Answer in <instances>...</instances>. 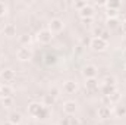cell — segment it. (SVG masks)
Segmentation results:
<instances>
[{"label":"cell","instance_id":"20","mask_svg":"<svg viewBox=\"0 0 126 125\" xmlns=\"http://www.w3.org/2000/svg\"><path fill=\"white\" fill-rule=\"evenodd\" d=\"M103 83H104V85H113V87H116V78L113 75H107Z\"/></svg>","mask_w":126,"mask_h":125},{"label":"cell","instance_id":"29","mask_svg":"<svg viewBox=\"0 0 126 125\" xmlns=\"http://www.w3.org/2000/svg\"><path fill=\"white\" fill-rule=\"evenodd\" d=\"M6 12H7V6H6L3 1H0V16H4Z\"/></svg>","mask_w":126,"mask_h":125},{"label":"cell","instance_id":"2","mask_svg":"<svg viewBox=\"0 0 126 125\" xmlns=\"http://www.w3.org/2000/svg\"><path fill=\"white\" fill-rule=\"evenodd\" d=\"M109 46V41L103 40L101 37H93L91 38V43H90V47L94 50V52H103L106 50Z\"/></svg>","mask_w":126,"mask_h":125},{"label":"cell","instance_id":"38","mask_svg":"<svg viewBox=\"0 0 126 125\" xmlns=\"http://www.w3.org/2000/svg\"><path fill=\"white\" fill-rule=\"evenodd\" d=\"M1 99H3V96H1V90H0V100H1Z\"/></svg>","mask_w":126,"mask_h":125},{"label":"cell","instance_id":"39","mask_svg":"<svg viewBox=\"0 0 126 125\" xmlns=\"http://www.w3.org/2000/svg\"><path fill=\"white\" fill-rule=\"evenodd\" d=\"M21 125H22V124H21Z\"/></svg>","mask_w":126,"mask_h":125},{"label":"cell","instance_id":"9","mask_svg":"<svg viewBox=\"0 0 126 125\" xmlns=\"http://www.w3.org/2000/svg\"><path fill=\"white\" fill-rule=\"evenodd\" d=\"M97 115L100 119H109L111 116V109L109 106H100L97 109Z\"/></svg>","mask_w":126,"mask_h":125},{"label":"cell","instance_id":"22","mask_svg":"<svg viewBox=\"0 0 126 125\" xmlns=\"http://www.w3.org/2000/svg\"><path fill=\"white\" fill-rule=\"evenodd\" d=\"M114 90H117V88H116V87H113V85H103V88H101V91H103L104 96H110Z\"/></svg>","mask_w":126,"mask_h":125},{"label":"cell","instance_id":"35","mask_svg":"<svg viewBox=\"0 0 126 125\" xmlns=\"http://www.w3.org/2000/svg\"><path fill=\"white\" fill-rule=\"evenodd\" d=\"M60 125H70V124H69V118H64V119H62Z\"/></svg>","mask_w":126,"mask_h":125},{"label":"cell","instance_id":"5","mask_svg":"<svg viewBox=\"0 0 126 125\" xmlns=\"http://www.w3.org/2000/svg\"><path fill=\"white\" fill-rule=\"evenodd\" d=\"M64 28V22H63L60 18H53L50 22H48V30L51 32H60Z\"/></svg>","mask_w":126,"mask_h":125},{"label":"cell","instance_id":"16","mask_svg":"<svg viewBox=\"0 0 126 125\" xmlns=\"http://www.w3.org/2000/svg\"><path fill=\"white\" fill-rule=\"evenodd\" d=\"M56 103V97H53L51 94H46L44 97H43V104L46 106V107H48V106H53Z\"/></svg>","mask_w":126,"mask_h":125},{"label":"cell","instance_id":"1","mask_svg":"<svg viewBox=\"0 0 126 125\" xmlns=\"http://www.w3.org/2000/svg\"><path fill=\"white\" fill-rule=\"evenodd\" d=\"M28 113L34 116V118H38V119H46L48 118V107H46L43 103H37V102H32L28 106Z\"/></svg>","mask_w":126,"mask_h":125},{"label":"cell","instance_id":"34","mask_svg":"<svg viewBox=\"0 0 126 125\" xmlns=\"http://www.w3.org/2000/svg\"><path fill=\"white\" fill-rule=\"evenodd\" d=\"M90 43H91V38H87V37L82 38V44L84 46H90Z\"/></svg>","mask_w":126,"mask_h":125},{"label":"cell","instance_id":"12","mask_svg":"<svg viewBox=\"0 0 126 125\" xmlns=\"http://www.w3.org/2000/svg\"><path fill=\"white\" fill-rule=\"evenodd\" d=\"M9 122L12 125H21L22 124V115L18 112H12L9 115Z\"/></svg>","mask_w":126,"mask_h":125},{"label":"cell","instance_id":"36","mask_svg":"<svg viewBox=\"0 0 126 125\" xmlns=\"http://www.w3.org/2000/svg\"><path fill=\"white\" fill-rule=\"evenodd\" d=\"M122 31L126 34V22H123V24H122Z\"/></svg>","mask_w":126,"mask_h":125},{"label":"cell","instance_id":"30","mask_svg":"<svg viewBox=\"0 0 126 125\" xmlns=\"http://www.w3.org/2000/svg\"><path fill=\"white\" fill-rule=\"evenodd\" d=\"M94 22V18H84L82 19V24H85V25H91Z\"/></svg>","mask_w":126,"mask_h":125},{"label":"cell","instance_id":"15","mask_svg":"<svg viewBox=\"0 0 126 125\" xmlns=\"http://www.w3.org/2000/svg\"><path fill=\"white\" fill-rule=\"evenodd\" d=\"M107 99H109V102H110V103H119V102H120V99H122V93H120L119 90H114L110 96H107Z\"/></svg>","mask_w":126,"mask_h":125},{"label":"cell","instance_id":"13","mask_svg":"<svg viewBox=\"0 0 126 125\" xmlns=\"http://www.w3.org/2000/svg\"><path fill=\"white\" fill-rule=\"evenodd\" d=\"M3 32L6 37H15L16 35V25L13 24H6L4 28H3Z\"/></svg>","mask_w":126,"mask_h":125},{"label":"cell","instance_id":"24","mask_svg":"<svg viewBox=\"0 0 126 125\" xmlns=\"http://www.w3.org/2000/svg\"><path fill=\"white\" fill-rule=\"evenodd\" d=\"M106 24H107L109 28H116L119 25V21H117V18H110V19L107 18V22Z\"/></svg>","mask_w":126,"mask_h":125},{"label":"cell","instance_id":"7","mask_svg":"<svg viewBox=\"0 0 126 125\" xmlns=\"http://www.w3.org/2000/svg\"><path fill=\"white\" fill-rule=\"evenodd\" d=\"M82 75H84L85 80L95 78V75H97V66H95V65H87V66H84V69H82Z\"/></svg>","mask_w":126,"mask_h":125},{"label":"cell","instance_id":"4","mask_svg":"<svg viewBox=\"0 0 126 125\" xmlns=\"http://www.w3.org/2000/svg\"><path fill=\"white\" fill-rule=\"evenodd\" d=\"M53 38V32L50 31L48 28H44V30H40L37 32V40L43 44H48Z\"/></svg>","mask_w":126,"mask_h":125},{"label":"cell","instance_id":"37","mask_svg":"<svg viewBox=\"0 0 126 125\" xmlns=\"http://www.w3.org/2000/svg\"><path fill=\"white\" fill-rule=\"evenodd\" d=\"M122 19H123V22H126V13H123V16H122Z\"/></svg>","mask_w":126,"mask_h":125},{"label":"cell","instance_id":"6","mask_svg":"<svg viewBox=\"0 0 126 125\" xmlns=\"http://www.w3.org/2000/svg\"><path fill=\"white\" fill-rule=\"evenodd\" d=\"M76 109H78V104H76L75 102H72V100H67V102H64V103H63V112H64L67 116L75 115Z\"/></svg>","mask_w":126,"mask_h":125},{"label":"cell","instance_id":"27","mask_svg":"<svg viewBox=\"0 0 126 125\" xmlns=\"http://www.w3.org/2000/svg\"><path fill=\"white\" fill-rule=\"evenodd\" d=\"M1 102H3V106L9 107L13 104V97H4V99H1Z\"/></svg>","mask_w":126,"mask_h":125},{"label":"cell","instance_id":"18","mask_svg":"<svg viewBox=\"0 0 126 125\" xmlns=\"http://www.w3.org/2000/svg\"><path fill=\"white\" fill-rule=\"evenodd\" d=\"M85 87H87L88 90H95V88L98 87L97 78H90V80H87V81H85Z\"/></svg>","mask_w":126,"mask_h":125},{"label":"cell","instance_id":"19","mask_svg":"<svg viewBox=\"0 0 126 125\" xmlns=\"http://www.w3.org/2000/svg\"><path fill=\"white\" fill-rule=\"evenodd\" d=\"M46 65H54V63L57 62V58H56V55H51V53H47L46 55Z\"/></svg>","mask_w":126,"mask_h":125},{"label":"cell","instance_id":"10","mask_svg":"<svg viewBox=\"0 0 126 125\" xmlns=\"http://www.w3.org/2000/svg\"><path fill=\"white\" fill-rule=\"evenodd\" d=\"M0 78L3 81H6V83H10V81L15 80V71H12V69H3L0 72Z\"/></svg>","mask_w":126,"mask_h":125},{"label":"cell","instance_id":"26","mask_svg":"<svg viewBox=\"0 0 126 125\" xmlns=\"http://www.w3.org/2000/svg\"><path fill=\"white\" fill-rule=\"evenodd\" d=\"M107 18L110 19V18H117V15H119V10H114V9H107Z\"/></svg>","mask_w":126,"mask_h":125},{"label":"cell","instance_id":"33","mask_svg":"<svg viewBox=\"0 0 126 125\" xmlns=\"http://www.w3.org/2000/svg\"><path fill=\"white\" fill-rule=\"evenodd\" d=\"M69 124L70 125H79V121L75 119V118H69Z\"/></svg>","mask_w":126,"mask_h":125},{"label":"cell","instance_id":"3","mask_svg":"<svg viewBox=\"0 0 126 125\" xmlns=\"http://www.w3.org/2000/svg\"><path fill=\"white\" fill-rule=\"evenodd\" d=\"M16 58H18V61H21V62H28V61L32 59V50L30 47H21V49H18V52H16Z\"/></svg>","mask_w":126,"mask_h":125},{"label":"cell","instance_id":"8","mask_svg":"<svg viewBox=\"0 0 126 125\" xmlns=\"http://www.w3.org/2000/svg\"><path fill=\"white\" fill-rule=\"evenodd\" d=\"M76 91H78V84L75 81L69 80L63 84V93L64 94H75Z\"/></svg>","mask_w":126,"mask_h":125},{"label":"cell","instance_id":"23","mask_svg":"<svg viewBox=\"0 0 126 125\" xmlns=\"http://www.w3.org/2000/svg\"><path fill=\"white\" fill-rule=\"evenodd\" d=\"M106 6H107V9H114V10H119V7H120V1H106Z\"/></svg>","mask_w":126,"mask_h":125},{"label":"cell","instance_id":"11","mask_svg":"<svg viewBox=\"0 0 126 125\" xmlns=\"http://www.w3.org/2000/svg\"><path fill=\"white\" fill-rule=\"evenodd\" d=\"M79 16L84 19V18H94V7L91 4H87L82 10H79Z\"/></svg>","mask_w":126,"mask_h":125},{"label":"cell","instance_id":"31","mask_svg":"<svg viewBox=\"0 0 126 125\" xmlns=\"http://www.w3.org/2000/svg\"><path fill=\"white\" fill-rule=\"evenodd\" d=\"M109 37H110V32L107 31V30H104L103 35H101V38H103V40H106V41H109Z\"/></svg>","mask_w":126,"mask_h":125},{"label":"cell","instance_id":"14","mask_svg":"<svg viewBox=\"0 0 126 125\" xmlns=\"http://www.w3.org/2000/svg\"><path fill=\"white\" fill-rule=\"evenodd\" d=\"M0 90H1V96H3V99H4V97H13V88H12L10 85L3 84V85H0Z\"/></svg>","mask_w":126,"mask_h":125},{"label":"cell","instance_id":"17","mask_svg":"<svg viewBox=\"0 0 126 125\" xmlns=\"http://www.w3.org/2000/svg\"><path fill=\"white\" fill-rule=\"evenodd\" d=\"M30 43H31V35H30V34H22V35H19V44H21V46L28 47Z\"/></svg>","mask_w":126,"mask_h":125},{"label":"cell","instance_id":"32","mask_svg":"<svg viewBox=\"0 0 126 125\" xmlns=\"http://www.w3.org/2000/svg\"><path fill=\"white\" fill-rule=\"evenodd\" d=\"M50 94H51L53 97H56V99H57V97H59V90H57V88H51Z\"/></svg>","mask_w":126,"mask_h":125},{"label":"cell","instance_id":"25","mask_svg":"<svg viewBox=\"0 0 126 125\" xmlns=\"http://www.w3.org/2000/svg\"><path fill=\"white\" fill-rule=\"evenodd\" d=\"M103 32H104V28H103V27H94V28H93V35H94V37H101Z\"/></svg>","mask_w":126,"mask_h":125},{"label":"cell","instance_id":"21","mask_svg":"<svg viewBox=\"0 0 126 125\" xmlns=\"http://www.w3.org/2000/svg\"><path fill=\"white\" fill-rule=\"evenodd\" d=\"M116 116L117 118H126V106H117L116 107Z\"/></svg>","mask_w":126,"mask_h":125},{"label":"cell","instance_id":"28","mask_svg":"<svg viewBox=\"0 0 126 125\" xmlns=\"http://www.w3.org/2000/svg\"><path fill=\"white\" fill-rule=\"evenodd\" d=\"M87 4H88L87 1H75V4H73V6H75V9H78V10H82Z\"/></svg>","mask_w":126,"mask_h":125}]
</instances>
